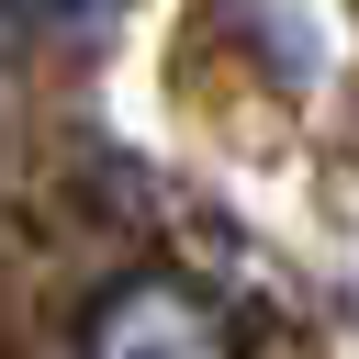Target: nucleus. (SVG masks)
Segmentation results:
<instances>
[{"mask_svg": "<svg viewBox=\"0 0 359 359\" xmlns=\"http://www.w3.org/2000/svg\"><path fill=\"white\" fill-rule=\"evenodd\" d=\"M79 359H247V337L224 325V303H213V292H191V280H168V269H146V280L101 292V314H90V348H79Z\"/></svg>", "mask_w": 359, "mask_h": 359, "instance_id": "nucleus-1", "label": "nucleus"}]
</instances>
